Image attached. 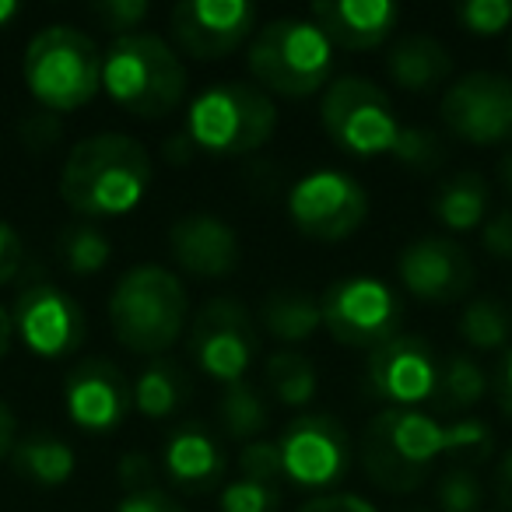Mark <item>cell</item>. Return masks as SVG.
Wrapping results in <instances>:
<instances>
[{"instance_id": "6da1fadb", "label": "cell", "mask_w": 512, "mask_h": 512, "mask_svg": "<svg viewBox=\"0 0 512 512\" xmlns=\"http://www.w3.org/2000/svg\"><path fill=\"white\" fill-rule=\"evenodd\" d=\"M151 155L130 134H92L78 141L60 169V197L78 218H120L130 214L151 186Z\"/></svg>"}, {"instance_id": "7a4b0ae2", "label": "cell", "mask_w": 512, "mask_h": 512, "mask_svg": "<svg viewBox=\"0 0 512 512\" xmlns=\"http://www.w3.org/2000/svg\"><path fill=\"white\" fill-rule=\"evenodd\" d=\"M190 320L183 281L158 264H137L109 292V327L134 355H165L176 348Z\"/></svg>"}, {"instance_id": "3957f363", "label": "cell", "mask_w": 512, "mask_h": 512, "mask_svg": "<svg viewBox=\"0 0 512 512\" xmlns=\"http://www.w3.org/2000/svg\"><path fill=\"white\" fill-rule=\"evenodd\" d=\"M186 67L155 32L116 36L102 53V92L137 120H162L183 102Z\"/></svg>"}, {"instance_id": "277c9868", "label": "cell", "mask_w": 512, "mask_h": 512, "mask_svg": "<svg viewBox=\"0 0 512 512\" xmlns=\"http://www.w3.org/2000/svg\"><path fill=\"white\" fill-rule=\"evenodd\" d=\"M362 467L383 491L407 495L421 488L435 463L449 456V425L407 407H386L365 425Z\"/></svg>"}, {"instance_id": "5b68a950", "label": "cell", "mask_w": 512, "mask_h": 512, "mask_svg": "<svg viewBox=\"0 0 512 512\" xmlns=\"http://www.w3.org/2000/svg\"><path fill=\"white\" fill-rule=\"evenodd\" d=\"M246 67L267 95L309 99L330 85L334 46L309 18H274L249 39Z\"/></svg>"}, {"instance_id": "8992f818", "label": "cell", "mask_w": 512, "mask_h": 512, "mask_svg": "<svg viewBox=\"0 0 512 512\" xmlns=\"http://www.w3.org/2000/svg\"><path fill=\"white\" fill-rule=\"evenodd\" d=\"M22 78L46 113H74L102 92V50L78 25H46L25 46Z\"/></svg>"}, {"instance_id": "52a82bcc", "label": "cell", "mask_w": 512, "mask_h": 512, "mask_svg": "<svg viewBox=\"0 0 512 512\" xmlns=\"http://www.w3.org/2000/svg\"><path fill=\"white\" fill-rule=\"evenodd\" d=\"M183 130L197 151L239 158L271 141L278 130V106L249 81H218L190 102Z\"/></svg>"}, {"instance_id": "ba28073f", "label": "cell", "mask_w": 512, "mask_h": 512, "mask_svg": "<svg viewBox=\"0 0 512 512\" xmlns=\"http://www.w3.org/2000/svg\"><path fill=\"white\" fill-rule=\"evenodd\" d=\"M320 120L330 141L355 158H397L407 130L397 120L390 95L358 74H341L330 81L320 102Z\"/></svg>"}, {"instance_id": "9c48e42d", "label": "cell", "mask_w": 512, "mask_h": 512, "mask_svg": "<svg viewBox=\"0 0 512 512\" xmlns=\"http://www.w3.org/2000/svg\"><path fill=\"white\" fill-rule=\"evenodd\" d=\"M323 330L344 348L376 351L390 337H397V327L404 320V302L372 274H351L337 278L320 299Z\"/></svg>"}, {"instance_id": "30bf717a", "label": "cell", "mask_w": 512, "mask_h": 512, "mask_svg": "<svg viewBox=\"0 0 512 512\" xmlns=\"http://www.w3.org/2000/svg\"><path fill=\"white\" fill-rule=\"evenodd\" d=\"M11 323H15L18 341L46 362L71 358L85 344L88 334L81 302L46 278L25 281L15 306H11Z\"/></svg>"}, {"instance_id": "8fae6325", "label": "cell", "mask_w": 512, "mask_h": 512, "mask_svg": "<svg viewBox=\"0 0 512 512\" xmlns=\"http://www.w3.org/2000/svg\"><path fill=\"white\" fill-rule=\"evenodd\" d=\"M190 355L214 383H242L260 355V337L249 309L239 299L204 302L190 323Z\"/></svg>"}, {"instance_id": "7c38bea8", "label": "cell", "mask_w": 512, "mask_h": 512, "mask_svg": "<svg viewBox=\"0 0 512 512\" xmlns=\"http://www.w3.org/2000/svg\"><path fill=\"white\" fill-rule=\"evenodd\" d=\"M439 116L453 137L474 148L512 141V78L498 71L460 74L442 92Z\"/></svg>"}, {"instance_id": "4fadbf2b", "label": "cell", "mask_w": 512, "mask_h": 512, "mask_svg": "<svg viewBox=\"0 0 512 512\" xmlns=\"http://www.w3.org/2000/svg\"><path fill=\"white\" fill-rule=\"evenodd\" d=\"M288 214L306 239L341 242L351 239L369 218V193L358 179L337 169L302 176L288 193Z\"/></svg>"}, {"instance_id": "5bb4252c", "label": "cell", "mask_w": 512, "mask_h": 512, "mask_svg": "<svg viewBox=\"0 0 512 512\" xmlns=\"http://www.w3.org/2000/svg\"><path fill=\"white\" fill-rule=\"evenodd\" d=\"M281 467L299 488H334L351 470V435L334 414H299L278 435Z\"/></svg>"}, {"instance_id": "9a60e30c", "label": "cell", "mask_w": 512, "mask_h": 512, "mask_svg": "<svg viewBox=\"0 0 512 512\" xmlns=\"http://www.w3.org/2000/svg\"><path fill=\"white\" fill-rule=\"evenodd\" d=\"M260 11L249 0H179L169 11L172 43L193 60H221L256 36Z\"/></svg>"}, {"instance_id": "2e32d148", "label": "cell", "mask_w": 512, "mask_h": 512, "mask_svg": "<svg viewBox=\"0 0 512 512\" xmlns=\"http://www.w3.org/2000/svg\"><path fill=\"white\" fill-rule=\"evenodd\" d=\"M365 383H369L372 397H379L383 404L414 411L425 400H435L439 358L421 337L397 334L369 355Z\"/></svg>"}, {"instance_id": "e0dca14e", "label": "cell", "mask_w": 512, "mask_h": 512, "mask_svg": "<svg viewBox=\"0 0 512 512\" xmlns=\"http://www.w3.org/2000/svg\"><path fill=\"white\" fill-rule=\"evenodd\" d=\"M134 390L120 365L109 358H85L64 379V414L81 432L106 435L127 421Z\"/></svg>"}, {"instance_id": "ac0fdd59", "label": "cell", "mask_w": 512, "mask_h": 512, "mask_svg": "<svg viewBox=\"0 0 512 512\" xmlns=\"http://www.w3.org/2000/svg\"><path fill=\"white\" fill-rule=\"evenodd\" d=\"M397 278L414 299L449 306L470 292L474 264L460 242L428 235V239H414L411 246H404L397 260Z\"/></svg>"}, {"instance_id": "d6986e66", "label": "cell", "mask_w": 512, "mask_h": 512, "mask_svg": "<svg viewBox=\"0 0 512 512\" xmlns=\"http://www.w3.org/2000/svg\"><path fill=\"white\" fill-rule=\"evenodd\" d=\"M169 249L172 260L193 278H228L242 260L235 228L211 211H190L172 221Z\"/></svg>"}, {"instance_id": "ffe728a7", "label": "cell", "mask_w": 512, "mask_h": 512, "mask_svg": "<svg viewBox=\"0 0 512 512\" xmlns=\"http://www.w3.org/2000/svg\"><path fill=\"white\" fill-rule=\"evenodd\" d=\"M309 22L323 29L330 46L362 53L376 50L393 36L400 22V8L390 0H316L309 8Z\"/></svg>"}, {"instance_id": "44dd1931", "label": "cell", "mask_w": 512, "mask_h": 512, "mask_svg": "<svg viewBox=\"0 0 512 512\" xmlns=\"http://www.w3.org/2000/svg\"><path fill=\"white\" fill-rule=\"evenodd\" d=\"M162 467L176 488L186 491H211L225 477V453L218 439L200 425H179L165 439Z\"/></svg>"}, {"instance_id": "7402d4cb", "label": "cell", "mask_w": 512, "mask_h": 512, "mask_svg": "<svg viewBox=\"0 0 512 512\" xmlns=\"http://www.w3.org/2000/svg\"><path fill=\"white\" fill-rule=\"evenodd\" d=\"M386 74L404 92H435L453 78V53L432 36H404L386 53Z\"/></svg>"}, {"instance_id": "603a6c76", "label": "cell", "mask_w": 512, "mask_h": 512, "mask_svg": "<svg viewBox=\"0 0 512 512\" xmlns=\"http://www.w3.org/2000/svg\"><path fill=\"white\" fill-rule=\"evenodd\" d=\"M11 467L18 470V477L39 484V488H60L74 477L78 470V456H74L71 442L57 439V435H25L11 449Z\"/></svg>"}, {"instance_id": "cb8c5ba5", "label": "cell", "mask_w": 512, "mask_h": 512, "mask_svg": "<svg viewBox=\"0 0 512 512\" xmlns=\"http://www.w3.org/2000/svg\"><path fill=\"white\" fill-rule=\"evenodd\" d=\"M260 320L271 337H278L281 344H302L323 327L320 316V299L306 292H292V288H278L260 302Z\"/></svg>"}, {"instance_id": "d4e9b609", "label": "cell", "mask_w": 512, "mask_h": 512, "mask_svg": "<svg viewBox=\"0 0 512 512\" xmlns=\"http://www.w3.org/2000/svg\"><path fill=\"white\" fill-rule=\"evenodd\" d=\"M488 197V183L477 172H460V176L446 179L435 193V218L449 232H474L484 225Z\"/></svg>"}, {"instance_id": "484cf974", "label": "cell", "mask_w": 512, "mask_h": 512, "mask_svg": "<svg viewBox=\"0 0 512 512\" xmlns=\"http://www.w3.org/2000/svg\"><path fill=\"white\" fill-rule=\"evenodd\" d=\"M218 421H221V432H225L228 439L246 446V442L260 439V432L271 425V407H267L264 393L242 379V383H232L221 390Z\"/></svg>"}, {"instance_id": "4316f807", "label": "cell", "mask_w": 512, "mask_h": 512, "mask_svg": "<svg viewBox=\"0 0 512 512\" xmlns=\"http://www.w3.org/2000/svg\"><path fill=\"white\" fill-rule=\"evenodd\" d=\"M134 411H141L151 421H165L183 407L186 400V383L169 362H151L141 369V376L134 379Z\"/></svg>"}, {"instance_id": "83f0119b", "label": "cell", "mask_w": 512, "mask_h": 512, "mask_svg": "<svg viewBox=\"0 0 512 512\" xmlns=\"http://www.w3.org/2000/svg\"><path fill=\"white\" fill-rule=\"evenodd\" d=\"M267 386L278 404L306 407L320 390V372H316L313 358L299 355V351H274L267 358Z\"/></svg>"}, {"instance_id": "f1b7e54d", "label": "cell", "mask_w": 512, "mask_h": 512, "mask_svg": "<svg viewBox=\"0 0 512 512\" xmlns=\"http://www.w3.org/2000/svg\"><path fill=\"white\" fill-rule=\"evenodd\" d=\"M456 330L474 351H498L512 341V309L502 299L481 295L463 306Z\"/></svg>"}, {"instance_id": "f546056e", "label": "cell", "mask_w": 512, "mask_h": 512, "mask_svg": "<svg viewBox=\"0 0 512 512\" xmlns=\"http://www.w3.org/2000/svg\"><path fill=\"white\" fill-rule=\"evenodd\" d=\"M488 393V376L470 355H449L439 362V386H435V404L442 411H470L481 404Z\"/></svg>"}, {"instance_id": "4dcf8cb0", "label": "cell", "mask_w": 512, "mask_h": 512, "mask_svg": "<svg viewBox=\"0 0 512 512\" xmlns=\"http://www.w3.org/2000/svg\"><path fill=\"white\" fill-rule=\"evenodd\" d=\"M60 260L71 274L78 278H88V274H99L109 267L113 260V242L102 228H95L92 221H74L60 232Z\"/></svg>"}, {"instance_id": "1f68e13d", "label": "cell", "mask_w": 512, "mask_h": 512, "mask_svg": "<svg viewBox=\"0 0 512 512\" xmlns=\"http://www.w3.org/2000/svg\"><path fill=\"white\" fill-rule=\"evenodd\" d=\"M442 512H481L484 505V484L470 463H449L435 484Z\"/></svg>"}, {"instance_id": "d6a6232c", "label": "cell", "mask_w": 512, "mask_h": 512, "mask_svg": "<svg viewBox=\"0 0 512 512\" xmlns=\"http://www.w3.org/2000/svg\"><path fill=\"white\" fill-rule=\"evenodd\" d=\"M281 491L274 484H256L246 477H235L221 488L218 512H278Z\"/></svg>"}, {"instance_id": "836d02e7", "label": "cell", "mask_w": 512, "mask_h": 512, "mask_svg": "<svg viewBox=\"0 0 512 512\" xmlns=\"http://www.w3.org/2000/svg\"><path fill=\"white\" fill-rule=\"evenodd\" d=\"M456 22L470 36H502L512 25V0H463L456 8Z\"/></svg>"}, {"instance_id": "e575fe53", "label": "cell", "mask_w": 512, "mask_h": 512, "mask_svg": "<svg viewBox=\"0 0 512 512\" xmlns=\"http://www.w3.org/2000/svg\"><path fill=\"white\" fill-rule=\"evenodd\" d=\"M239 474L246 481H256V484H274L285 477V467H281V449H278V439H253L242 446L239 453Z\"/></svg>"}, {"instance_id": "d590c367", "label": "cell", "mask_w": 512, "mask_h": 512, "mask_svg": "<svg viewBox=\"0 0 512 512\" xmlns=\"http://www.w3.org/2000/svg\"><path fill=\"white\" fill-rule=\"evenodd\" d=\"M491 442H495V435H491V428L484 421L477 418L453 421L449 425V460H463V456L484 460L491 453Z\"/></svg>"}, {"instance_id": "8d00e7d4", "label": "cell", "mask_w": 512, "mask_h": 512, "mask_svg": "<svg viewBox=\"0 0 512 512\" xmlns=\"http://www.w3.org/2000/svg\"><path fill=\"white\" fill-rule=\"evenodd\" d=\"M95 15L116 36H130V32H137V25L148 22L151 4L148 0H102V4H95Z\"/></svg>"}, {"instance_id": "74e56055", "label": "cell", "mask_w": 512, "mask_h": 512, "mask_svg": "<svg viewBox=\"0 0 512 512\" xmlns=\"http://www.w3.org/2000/svg\"><path fill=\"white\" fill-rule=\"evenodd\" d=\"M439 137L432 134V130H421V127H407L404 130V141H400V151L397 158L407 165H414V169H432L435 162H439Z\"/></svg>"}, {"instance_id": "f35d334b", "label": "cell", "mask_w": 512, "mask_h": 512, "mask_svg": "<svg viewBox=\"0 0 512 512\" xmlns=\"http://www.w3.org/2000/svg\"><path fill=\"white\" fill-rule=\"evenodd\" d=\"M116 474H120L127 495H130V491L155 488V463H151L141 449H130V453H123L120 463H116Z\"/></svg>"}, {"instance_id": "ab89813d", "label": "cell", "mask_w": 512, "mask_h": 512, "mask_svg": "<svg viewBox=\"0 0 512 512\" xmlns=\"http://www.w3.org/2000/svg\"><path fill=\"white\" fill-rule=\"evenodd\" d=\"M22 264H25L22 239H18V232L8 221H0V288L11 285L22 274Z\"/></svg>"}, {"instance_id": "60d3db41", "label": "cell", "mask_w": 512, "mask_h": 512, "mask_svg": "<svg viewBox=\"0 0 512 512\" xmlns=\"http://www.w3.org/2000/svg\"><path fill=\"white\" fill-rule=\"evenodd\" d=\"M116 512H186V509L169 495V491L144 488V491H130V495L116 505Z\"/></svg>"}, {"instance_id": "b9f144b4", "label": "cell", "mask_w": 512, "mask_h": 512, "mask_svg": "<svg viewBox=\"0 0 512 512\" xmlns=\"http://www.w3.org/2000/svg\"><path fill=\"white\" fill-rule=\"evenodd\" d=\"M481 242L495 260H512V211H498L481 228Z\"/></svg>"}, {"instance_id": "7bdbcfd3", "label": "cell", "mask_w": 512, "mask_h": 512, "mask_svg": "<svg viewBox=\"0 0 512 512\" xmlns=\"http://www.w3.org/2000/svg\"><path fill=\"white\" fill-rule=\"evenodd\" d=\"M299 512H379V509L362 495H351V491H330V495L309 498Z\"/></svg>"}, {"instance_id": "ee69618b", "label": "cell", "mask_w": 512, "mask_h": 512, "mask_svg": "<svg viewBox=\"0 0 512 512\" xmlns=\"http://www.w3.org/2000/svg\"><path fill=\"white\" fill-rule=\"evenodd\" d=\"M495 404H498V411L512 421V348L505 351L495 369Z\"/></svg>"}, {"instance_id": "f6af8a7d", "label": "cell", "mask_w": 512, "mask_h": 512, "mask_svg": "<svg viewBox=\"0 0 512 512\" xmlns=\"http://www.w3.org/2000/svg\"><path fill=\"white\" fill-rule=\"evenodd\" d=\"M15 442H18V418H15V411H11V407L0 400V463L11 456Z\"/></svg>"}, {"instance_id": "bcb514c9", "label": "cell", "mask_w": 512, "mask_h": 512, "mask_svg": "<svg viewBox=\"0 0 512 512\" xmlns=\"http://www.w3.org/2000/svg\"><path fill=\"white\" fill-rule=\"evenodd\" d=\"M495 491L498 502L505 505V512H512V449H505V456L495 467Z\"/></svg>"}, {"instance_id": "7dc6e473", "label": "cell", "mask_w": 512, "mask_h": 512, "mask_svg": "<svg viewBox=\"0 0 512 512\" xmlns=\"http://www.w3.org/2000/svg\"><path fill=\"white\" fill-rule=\"evenodd\" d=\"M193 155H197V148H193V141L186 137V130H183V134H176V137H169V141H165V162L186 165Z\"/></svg>"}, {"instance_id": "c3c4849f", "label": "cell", "mask_w": 512, "mask_h": 512, "mask_svg": "<svg viewBox=\"0 0 512 512\" xmlns=\"http://www.w3.org/2000/svg\"><path fill=\"white\" fill-rule=\"evenodd\" d=\"M11 344H15V323H11V309L0 306V362L8 358Z\"/></svg>"}, {"instance_id": "681fc988", "label": "cell", "mask_w": 512, "mask_h": 512, "mask_svg": "<svg viewBox=\"0 0 512 512\" xmlns=\"http://www.w3.org/2000/svg\"><path fill=\"white\" fill-rule=\"evenodd\" d=\"M22 15V8H18V0H0V29H8L15 18Z\"/></svg>"}, {"instance_id": "f907efd6", "label": "cell", "mask_w": 512, "mask_h": 512, "mask_svg": "<svg viewBox=\"0 0 512 512\" xmlns=\"http://www.w3.org/2000/svg\"><path fill=\"white\" fill-rule=\"evenodd\" d=\"M502 179H505V186H509V193H512V155L502 162Z\"/></svg>"}, {"instance_id": "816d5d0a", "label": "cell", "mask_w": 512, "mask_h": 512, "mask_svg": "<svg viewBox=\"0 0 512 512\" xmlns=\"http://www.w3.org/2000/svg\"><path fill=\"white\" fill-rule=\"evenodd\" d=\"M509 53H512V43H509Z\"/></svg>"}]
</instances>
